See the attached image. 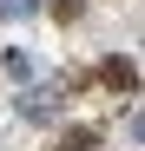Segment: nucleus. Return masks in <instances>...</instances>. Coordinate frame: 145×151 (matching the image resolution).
I'll return each instance as SVG.
<instances>
[{"label": "nucleus", "mask_w": 145, "mask_h": 151, "mask_svg": "<svg viewBox=\"0 0 145 151\" xmlns=\"http://www.w3.org/2000/svg\"><path fill=\"white\" fill-rule=\"evenodd\" d=\"M0 13H13V20H27V13H33V0H0Z\"/></svg>", "instance_id": "nucleus-6"}, {"label": "nucleus", "mask_w": 145, "mask_h": 151, "mask_svg": "<svg viewBox=\"0 0 145 151\" xmlns=\"http://www.w3.org/2000/svg\"><path fill=\"white\" fill-rule=\"evenodd\" d=\"M86 13V0H53V20H79Z\"/></svg>", "instance_id": "nucleus-5"}, {"label": "nucleus", "mask_w": 145, "mask_h": 151, "mask_svg": "<svg viewBox=\"0 0 145 151\" xmlns=\"http://www.w3.org/2000/svg\"><path fill=\"white\" fill-rule=\"evenodd\" d=\"M99 79H106V86H112V92H138V66H132V59H125V53H112V59H106V66H99Z\"/></svg>", "instance_id": "nucleus-1"}, {"label": "nucleus", "mask_w": 145, "mask_h": 151, "mask_svg": "<svg viewBox=\"0 0 145 151\" xmlns=\"http://www.w3.org/2000/svg\"><path fill=\"white\" fill-rule=\"evenodd\" d=\"M86 145H99V132H92V125H72V132H66V145H59V151H86Z\"/></svg>", "instance_id": "nucleus-3"}, {"label": "nucleus", "mask_w": 145, "mask_h": 151, "mask_svg": "<svg viewBox=\"0 0 145 151\" xmlns=\"http://www.w3.org/2000/svg\"><path fill=\"white\" fill-rule=\"evenodd\" d=\"M53 99H59V92H27L20 112H27V118H53Z\"/></svg>", "instance_id": "nucleus-2"}, {"label": "nucleus", "mask_w": 145, "mask_h": 151, "mask_svg": "<svg viewBox=\"0 0 145 151\" xmlns=\"http://www.w3.org/2000/svg\"><path fill=\"white\" fill-rule=\"evenodd\" d=\"M7 72H13V79H33V59L20 53V46H7Z\"/></svg>", "instance_id": "nucleus-4"}]
</instances>
